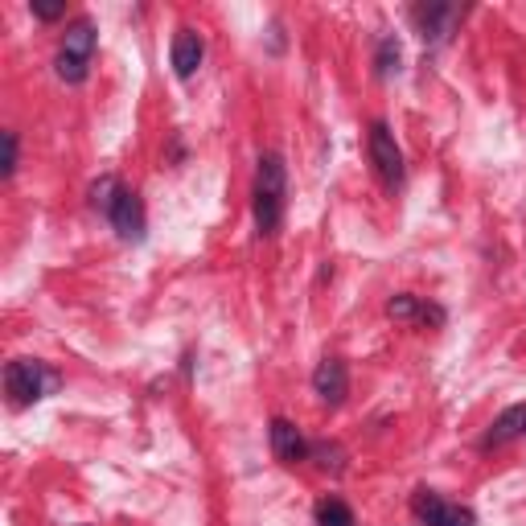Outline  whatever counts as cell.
Returning <instances> with one entry per match:
<instances>
[{"label":"cell","instance_id":"5b68a950","mask_svg":"<svg viewBox=\"0 0 526 526\" xmlns=\"http://www.w3.org/2000/svg\"><path fill=\"white\" fill-rule=\"evenodd\" d=\"M411 514H416L424 526H477V514L469 506H453L432 490H416V498H411Z\"/></svg>","mask_w":526,"mask_h":526},{"label":"cell","instance_id":"ba28073f","mask_svg":"<svg viewBox=\"0 0 526 526\" xmlns=\"http://www.w3.org/2000/svg\"><path fill=\"white\" fill-rule=\"evenodd\" d=\"M268 440H272V453H276V461L280 465H300V461H309V440H305V432H300L292 420H284V416H276L272 424H268Z\"/></svg>","mask_w":526,"mask_h":526},{"label":"cell","instance_id":"4fadbf2b","mask_svg":"<svg viewBox=\"0 0 526 526\" xmlns=\"http://www.w3.org/2000/svg\"><path fill=\"white\" fill-rule=\"evenodd\" d=\"M313 518H317V526H358L354 510L342 498H321L317 510H313Z\"/></svg>","mask_w":526,"mask_h":526},{"label":"cell","instance_id":"8992f818","mask_svg":"<svg viewBox=\"0 0 526 526\" xmlns=\"http://www.w3.org/2000/svg\"><path fill=\"white\" fill-rule=\"evenodd\" d=\"M107 222H111V231H116L124 243H140L144 231H148V218H144L140 194H136V190H124V194L116 198V210L107 214Z\"/></svg>","mask_w":526,"mask_h":526},{"label":"cell","instance_id":"6da1fadb","mask_svg":"<svg viewBox=\"0 0 526 526\" xmlns=\"http://www.w3.org/2000/svg\"><path fill=\"white\" fill-rule=\"evenodd\" d=\"M288 206V165L280 153H263L255 169V190H251V214L259 239H276Z\"/></svg>","mask_w":526,"mask_h":526},{"label":"cell","instance_id":"277c9868","mask_svg":"<svg viewBox=\"0 0 526 526\" xmlns=\"http://www.w3.org/2000/svg\"><path fill=\"white\" fill-rule=\"evenodd\" d=\"M366 153H370V165L379 173V181L387 190H403V153L395 144V132L387 128V120H374L370 132H366Z\"/></svg>","mask_w":526,"mask_h":526},{"label":"cell","instance_id":"7c38bea8","mask_svg":"<svg viewBox=\"0 0 526 526\" xmlns=\"http://www.w3.org/2000/svg\"><path fill=\"white\" fill-rule=\"evenodd\" d=\"M399 62H403V46L395 33H383L379 37V50H374V79H391L399 74Z\"/></svg>","mask_w":526,"mask_h":526},{"label":"cell","instance_id":"30bf717a","mask_svg":"<svg viewBox=\"0 0 526 526\" xmlns=\"http://www.w3.org/2000/svg\"><path fill=\"white\" fill-rule=\"evenodd\" d=\"M522 436H526V403H514V407L502 411L490 428H485V436L477 440V448H481V453H490V448H506V444H514Z\"/></svg>","mask_w":526,"mask_h":526},{"label":"cell","instance_id":"ac0fdd59","mask_svg":"<svg viewBox=\"0 0 526 526\" xmlns=\"http://www.w3.org/2000/svg\"><path fill=\"white\" fill-rule=\"evenodd\" d=\"M29 13L37 21H58L66 13V5H58V0H29Z\"/></svg>","mask_w":526,"mask_h":526},{"label":"cell","instance_id":"7a4b0ae2","mask_svg":"<svg viewBox=\"0 0 526 526\" xmlns=\"http://www.w3.org/2000/svg\"><path fill=\"white\" fill-rule=\"evenodd\" d=\"M95 46H99V29L91 17H79V21H70L66 33H62V42H58V54H54V70H58V79L70 83V87H79L87 83V74H91V58H95Z\"/></svg>","mask_w":526,"mask_h":526},{"label":"cell","instance_id":"5bb4252c","mask_svg":"<svg viewBox=\"0 0 526 526\" xmlns=\"http://www.w3.org/2000/svg\"><path fill=\"white\" fill-rule=\"evenodd\" d=\"M120 194H124V185L111 177V173H103V177L91 185V210H99V214L107 218L111 210H116V198H120Z\"/></svg>","mask_w":526,"mask_h":526},{"label":"cell","instance_id":"9a60e30c","mask_svg":"<svg viewBox=\"0 0 526 526\" xmlns=\"http://www.w3.org/2000/svg\"><path fill=\"white\" fill-rule=\"evenodd\" d=\"M387 317L395 321H424V305H420V296H411V292H399L387 300Z\"/></svg>","mask_w":526,"mask_h":526},{"label":"cell","instance_id":"8fae6325","mask_svg":"<svg viewBox=\"0 0 526 526\" xmlns=\"http://www.w3.org/2000/svg\"><path fill=\"white\" fill-rule=\"evenodd\" d=\"M202 58H206L202 33H194V29H177V37H173V54H169L177 79H194L198 66H202Z\"/></svg>","mask_w":526,"mask_h":526},{"label":"cell","instance_id":"52a82bcc","mask_svg":"<svg viewBox=\"0 0 526 526\" xmlns=\"http://www.w3.org/2000/svg\"><path fill=\"white\" fill-rule=\"evenodd\" d=\"M313 391L325 407H342L350 395V370L342 358H321V366L313 370Z\"/></svg>","mask_w":526,"mask_h":526},{"label":"cell","instance_id":"9c48e42d","mask_svg":"<svg viewBox=\"0 0 526 526\" xmlns=\"http://www.w3.org/2000/svg\"><path fill=\"white\" fill-rule=\"evenodd\" d=\"M411 21H416L424 46H440L448 33H453V25L461 21V9L457 5H420L416 13H411Z\"/></svg>","mask_w":526,"mask_h":526},{"label":"cell","instance_id":"2e32d148","mask_svg":"<svg viewBox=\"0 0 526 526\" xmlns=\"http://www.w3.org/2000/svg\"><path fill=\"white\" fill-rule=\"evenodd\" d=\"M309 457H313V461H317L325 473H342V457H346V453H342V448H337V444L321 440V444H313V448H309Z\"/></svg>","mask_w":526,"mask_h":526},{"label":"cell","instance_id":"e0dca14e","mask_svg":"<svg viewBox=\"0 0 526 526\" xmlns=\"http://www.w3.org/2000/svg\"><path fill=\"white\" fill-rule=\"evenodd\" d=\"M0 140H5V161H0V177L13 181V177H17V132H5Z\"/></svg>","mask_w":526,"mask_h":526},{"label":"cell","instance_id":"3957f363","mask_svg":"<svg viewBox=\"0 0 526 526\" xmlns=\"http://www.w3.org/2000/svg\"><path fill=\"white\" fill-rule=\"evenodd\" d=\"M58 370H50L46 362H37V358H13L5 366V391H9V403L13 407H33V403H42L46 395L58 391Z\"/></svg>","mask_w":526,"mask_h":526}]
</instances>
